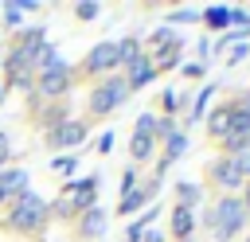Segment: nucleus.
Returning <instances> with one entry per match:
<instances>
[{
	"label": "nucleus",
	"instance_id": "1",
	"mask_svg": "<svg viewBox=\"0 0 250 242\" xmlns=\"http://www.w3.org/2000/svg\"><path fill=\"white\" fill-rule=\"evenodd\" d=\"M47 219H51V207H47V199H39L35 191H23V195L12 199V215H8V226H12V230H20V234H39V230L47 226Z\"/></svg>",
	"mask_w": 250,
	"mask_h": 242
},
{
	"label": "nucleus",
	"instance_id": "2",
	"mask_svg": "<svg viewBox=\"0 0 250 242\" xmlns=\"http://www.w3.org/2000/svg\"><path fill=\"white\" fill-rule=\"evenodd\" d=\"M98 176H82V180H70L62 187V199L55 203V215H74V211H90L98 207Z\"/></svg>",
	"mask_w": 250,
	"mask_h": 242
},
{
	"label": "nucleus",
	"instance_id": "3",
	"mask_svg": "<svg viewBox=\"0 0 250 242\" xmlns=\"http://www.w3.org/2000/svg\"><path fill=\"white\" fill-rule=\"evenodd\" d=\"M207 222H211V230H215L219 242H230V238L242 230V222H246V207H242L238 199H223V203L207 215Z\"/></svg>",
	"mask_w": 250,
	"mask_h": 242
},
{
	"label": "nucleus",
	"instance_id": "4",
	"mask_svg": "<svg viewBox=\"0 0 250 242\" xmlns=\"http://www.w3.org/2000/svg\"><path fill=\"white\" fill-rule=\"evenodd\" d=\"M125 98H129L125 78H105V82H98V86H94V94H90V113H94V117H105V113H109V109H117Z\"/></svg>",
	"mask_w": 250,
	"mask_h": 242
},
{
	"label": "nucleus",
	"instance_id": "5",
	"mask_svg": "<svg viewBox=\"0 0 250 242\" xmlns=\"http://www.w3.org/2000/svg\"><path fill=\"white\" fill-rule=\"evenodd\" d=\"M86 141V125L82 121H62L55 129H47V148H74Z\"/></svg>",
	"mask_w": 250,
	"mask_h": 242
},
{
	"label": "nucleus",
	"instance_id": "6",
	"mask_svg": "<svg viewBox=\"0 0 250 242\" xmlns=\"http://www.w3.org/2000/svg\"><path fill=\"white\" fill-rule=\"evenodd\" d=\"M223 144L230 152H242L250 144V113L246 109H230V129L223 133Z\"/></svg>",
	"mask_w": 250,
	"mask_h": 242
},
{
	"label": "nucleus",
	"instance_id": "7",
	"mask_svg": "<svg viewBox=\"0 0 250 242\" xmlns=\"http://www.w3.org/2000/svg\"><path fill=\"white\" fill-rule=\"evenodd\" d=\"M35 86H39L43 98H59V94H66V90H70V66L62 62V66H55V70H43V74L35 78Z\"/></svg>",
	"mask_w": 250,
	"mask_h": 242
},
{
	"label": "nucleus",
	"instance_id": "8",
	"mask_svg": "<svg viewBox=\"0 0 250 242\" xmlns=\"http://www.w3.org/2000/svg\"><path fill=\"white\" fill-rule=\"evenodd\" d=\"M117 66V43H98L90 55H86V70L90 74H105Z\"/></svg>",
	"mask_w": 250,
	"mask_h": 242
},
{
	"label": "nucleus",
	"instance_id": "9",
	"mask_svg": "<svg viewBox=\"0 0 250 242\" xmlns=\"http://www.w3.org/2000/svg\"><path fill=\"white\" fill-rule=\"evenodd\" d=\"M27 183H31L27 168H0V187L8 191V199L23 195V191H27Z\"/></svg>",
	"mask_w": 250,
	"mask_h": 242
},
{
	"label": "nucleus",
	"instance_id": "10",
	"mask_svg": "<svg viewBox=\"0 0 250 242\" xmlns=\"http://www.w3.org/2000/svg\"><path fill=\"white\" fill-rule=\"evenodd\" d=\"M152 74H156V66L141 55V59H133V62H129V78H125V86H129V90H141V86H148V82H152Z\"/></svg>",
	"mask_w": 250,
	"mask_h": 242
},
{
	"label": "nucleus",
	"instance_id": "11",
	"mask_svg": "<svg viewBox=\"0 0 250 242\" xmlns=\"http://www.w3.org/2000/svg\"><path fill=\"white\" fill-rule=\"evenodd\" d=\"M102 230H105V211H102V207L82 211V219H78V234H82V238H102Z\"/></svg>",
	"mask_w": 250,
	"mask_h": 242
},
{
	"label": "nucleus",
	"instance_id": "12",
	"mask_svg": "<svg viewBox=\"0 0 250 242\" xmlns=\"http://www.w3.org/2000/svg\"><path fill=\"white\" fill-rule=\"evenodd\" d=\"M156 187H160V176H156V180H152L148 187H133L129 195H121V207H117V211H121V215H133L137 207H145V199H148V195H152Z\"/></svg>",
	"mask_w": 250,
	"mask_h": 242
},
{
	"label": "nucleus",
	"instance_id": "13",
	"mask_svg": "<svg viewBox=\"0 0 250 242\" xmlns=\"http://www.w3.org/2000/svg\"><path fill=\"white\" fill-rule=\"evenodd\" d=\"M191 226H195V215H191V207H172V234L180 238V242H188V234H191Z\"/></svg>",
	"mask_w": 250,
	"mask_h": 242
},
{
	"label": "nucleus",
	"instance_id": "14",
	"mask_svg": "<svg viewBox=\"0 0 250 242\" xmlns=\"http://www.w3.org/2000/svg\"><path fill=\"white\" fill-rule=\"evenodd\" d=\"M215 180H219L223 187H238V183H242V168H238L234 160H223V164H215Z\"/></svg>",
	"mask_w": 250,
	"mask_h": 242
},
{
	"label": "nucleus",
	"instance_id": "15",
	"mask_svg": "<svg viewBox=\"0 0 250 242\" xmlns=\"http://www.w3.org/2000/svg\"><path fill=\"white\" fill-rule=\"evenodd\" d=\"M227 129H230V109H227V105H223V109H211V117H207V133H211V137H223Z\"/></svg>",
	"mask_w": 250,
	"mask_h": 242
},
{
	"label": "nucleus",
	"instance_id": "16",
	"mask_svg": "<svg viewBox=\"0 0 250 242\" xmlns=\"http://www.w3.org/2000/svg\"><path fill=\"white\" fill-rule=\"evenodd\" d=\"M129 152H133V160H148V156H152V137H145V133H133V144H129Z\"/></svg>",
	"mask_w": 250,
	"mask_h": 242
},
{
	"label": "nucleus",
	"instance_id": "17",
	"mask_svg": "<svg viewBox=\"0 0 250 242\" xmlns=\"http://www.w3.org/2000/svg\"><path fill=\"white\" fill-rule=\"evenodd\" d=\"M184 148H188V137H184V133H172V137H168V148H164V164H172L176 156H184ZM164 164H160V168H164Z\"/></svg>",
	"mask_w": 250,
	"mask_h": 242
},
{
	"label": "nucleus",
	"instance_id": "18",
	"mask_svg": "<svg viewBox=\"0 0 250 242\" xmlns=\"http://www.w3.org/2000/svg\"><path fill=\"white\" fill-rule=\"evenodd\" d=\"M133 59H141V43H137V39H121V43H117V62L129 66Z\"/></svg>",
	"mask_w": 250,
	"mask_h": 242
},
{
	"label": "nucleus",
	"instance_id": "19",
	"mask_svg": "<svg viewBox=\"0 0 250 242\" xmlns=\"http://www.w3.org/2000/svg\"><path fill=\"white\" fill-rule=\"evenodd\" d=\"M203 20H207V27H227L230 23V8H207Z\"/></svg>",
	"mask_w": 250,
	"mask_h": 242
},
{
	"label": "nucleus",
	"instance_id": "20",
	"mask_svg": "<svg viewBox=\"0 0 250 242\" xmlns=\"http://www.w3.org/2000/svg\"><path fill=\"white\" fill-rule=\"evenodd\" d=\"M74 16L78 20H98L102 16V4L98 0H82V4H74Z\"/></svg>",
	"mask_w": 250,
	"mask_h": 242
},
{
	"label": "nucleus",
	"instance_id": "21",
	"mask_svg": "<svg viewBox=\"0 0 250 242\" xmlns=\"http://www.w3.org/2000/svg\"><path fill=\"white\" fill-rule=\"evenodd\" d=\"M4 23H8V27H23V12H20L16 4H4Z\"/></svg>",
	"mask_w": 250,
	"mask_h": 242
},
{
	"label": "nucleus",
	"instance_id": "22",
	"mask_svg": "<svg viewBox=\"0 0 250 242\" xmlns=\"http://www.w3.org/2000/svg\"><path fill=\"white\" fill-rule=\"evenodd\" d=\"M211 94H215V86H207L199 98H195V113H191V121H199L203 117V109H207V101H211Z\"/></svg>",
	"mask_w": 250,
	"mask_h": 242
},
{
	"label": "nucleus",
	"instance_id": "23",
	"mask_svg": "<svg viewBox=\"0 0 250 242\" xmlns=\"http://www.w3.org/2000/svg\"><path fill=\"white\" fill-rule=\"evenodd\" d=\"M137 133L152 137V133H156V117H152V113H141V117H137Z\"/></svg>",
	"mask_w": 250,
	"mask_h": 242
},
{
	"label": "nucleus",
	"instance_id": "24",
	"mask_svg": "<svg viewBox=\"0 0 250 242\" xmlns=\"http://www.w3.org/2000/svg\"><path fill=\"white\" fill-rule=\"evenodd\" d=\"M168 20H172V23H195V20H199V12H191V8H180V12H172Z\"/></svg>",
	"mask_w": 250,
	"mask_h": 242
},
{
	"label": "nucleus",
	"instance_id": "25",
	"mask_svg": "<svg viewBox=\"0 0 250 242\" xmlns=\"http://www.w3.org/2000/svg\"><path fill=\"white\" fill-rule=\"evenodd\" d=\"M176 191H180V199H184V207H188V203H195V199H199V187H195V183H180V187H176Z\"/></svg>",
	"mask_w": 250,
	"mask_h": 242
},
{
	"label": "nucleus",
	"instance_id": "26",
	"mask_svg": "<svg viewBox=\"0 0 250 242\" xmlns=\"http://www.w3.org/2000/svg\"><path fill=\"white\" fill-rule=\"evenodd\" d=\"M133 187H137V172L129 168V172H121V195H129Z\"/></svg>",
	"mask_w": 250,
	"mask_h": 242
},
{
	"label": "nucleus",
	"instance_id": "27",
	"mask_svg": "<svg viewBox=\"0 0 250 242\" xmlns=\"http://www.w3.org/2000/svg\"><path fill=\"white\" fill-rule=\"evenodd\" d=\"M74 168H78L74 156H59V160H55V172H74Z\"/></svg>",
	"mask_w": 250,
	"mask_h": 242
},
{
	"label": "nucleus",
	"instance_id": "28",
	"mask_svg": "<svg viewBox=\"0 0 250 242\" xmlns=\"http://www.w3.org/2000/svg\"><path fill=\"white\" fill-rule=\"evenodd\" d=\"M230 23H238V27H246V23H250V16H246L242 8H230Z\"/></svg>",
	"mask_w": 250,
	"mask_h": 242
},
{
	"label": "nucleus",
	"instance_id": "29",
	"mask_svg": "<svg viewBox=\"0 0 250 242\" xmlns=\"http://www.w3.org/2000/svg\"><path fill=\"white\" fill-rule=\"evenodd\" d=\"M246 55H250V47H246V43H238V47H234V51H230V59H227V62H242V59H246Z\"/></svg>",
	"mask_w": 250,
	"mask_h": 242
},
{
	"label": "nucleus",
	"instance_id": "30",
	"mask_svg": "<svg viewBox=\"0 0 250 242\" xmlns=\"http://www.w3.org/2000/svg\"><path fill=\"white\" fill-rule=\"evenodd\" d=\"M16 8H20V12H39L43 4H39V0H16Z\"/></svg>",
	"mask_w": 250,
	"mask_h": 242
},
{
	"label": "nucleus",
	"instance_id": "31",
	"mask_svg": "<svg viewBox=\"0 0 250 242\" xmlns=\"http://www.w3.org/2000/svg\"><path fill=\"white\" fill-rule=\"evenodd\" d=\"M8 156H12V141H8V137H4V133H0V164H4V160H8Z\"/></svg>",
	"mask_w": 250,
	"mask_h": 242
},
{
	"label": "nucleus",
	"instance_id": "32",
	"mask_svg": "<svg viewBox=\"0 0 250 242\" xmlns=\"http://www.w3.org/2000/svg\"><path fill=\"white\" fill-rule=\"evenodd\" d=\"M113 148V133H102V141H98V152H109Z\"/></svg>",
	"mask_w": 250,
	"mask_h": 242
},
{
	"label": "nucleus",
	"instance_id": "33",
	"mask_svg": "<svg viewBox=\"0 0 250 242\" xmlns=\"http://www.w3.org/2000/svg\"><path fill=\"white\" fill-rule=\"evenodd\" d=\"M184 74H191V78H199V74H203V66H199V62H188V66H184Z\"/></svg>",
	"mask_w": 250,
	"mask_h": 242
},
{
	"label": "nucleus",
	"instance_id": "34",
	"mask_svg": "<svg viewBox=\"0 0 250 242\" xmlns=\"http://www.w3.org/2000/svg\"><path fill=\"white\" fill-rule=\"evenodd\" d=\"M176 105H180V98H176V94L168 90V94H164V109H176Z\"/></svg>",
	"mask_w": 250,
	"mask_h": 242
},
{
	"label": "nucleus",
	"instance_id": "35",
	"mask_svg": "<svg viewBox=\"0 0 250 242\" xmlns=\"http://www.w3.org/2000/svg\"><path fill=\"white\" fill-rule=\"evenodd\" d=\"M4 203H12V199H8V191H4V187H0V207H4Z\"/></svg>",
	"mask_w": 250,
	"mask_h": 242
},
{
	"label": "nucleus",
	"instance_id": "36",
	"mask_svg": "<svg viewBox=\"0 0 250 242\" xmlns=\"http://www.w3.org/2000/svg\"><path fill=\"white\" fill-rule=\"evenodd\" d=\"M242 207H250V187H246V203H242Z\"/></svg>",
	"mask_w": 250,
	"mask_h": 242
},
{
	"label": "nucleus",
	"instance_id": "37",
	"mask_svg": "<svg viewBox=\"0 0 250 242\" xmlns=\"http://www.w3.org/2000/svg\"><path fill=\"white\" fill-rule=\"evenodd\" d=\"M246 113H250V94H246Z\"/></svg>",
	"mask_w": 250,
	"mask_h": 242
},
{
	"label": "nucleus",
	"instance_id": "38",
	"mask_svg": "<svg viewBox=\"0 0 250 242\" xmlns=\"http://www.w3.org/2000/svg\"><path fill=\"white\" fill-rule=\"evenodd\" d=\"M0 101H4V86H0Z\"/></svg>",
	"mask_w": 250,
	"mask_h": 242
}]
</instances>
